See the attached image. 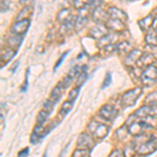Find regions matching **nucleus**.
Wrapping results in <instances>:
<instances>
[{"mask_svg": "<svg viewBox=\"0 0 157 157\" xmlns=\"http://www.w3.org/2000/svg\"><path fill=\"white\" fill-rule=\"evenodd\" d=\"M87 78H88V73L86 72L85 70H83V71L81 72L80 75H78L77 85H78V86H81L82 84H84V83H85V81L87 80Z\"/></svg>", "mask_w": 157, "mask_h": 157, "instance_id": "31", "label": "nucleus"}, {"mask_svg": "<svg viewBox=\"0 0 157 157\" xmlns=\"http://www.w3.org/2000/svg\"><path fill=\"white\" fill-rule=\"evenodd\" d=\"M78 92H80V88L78 87H75V88H73V89H71V91L69 92V98H68V100L75 101V98H78Z\"/></svg>", "mask_w": 157, "mask_h": 157, "instance_id": "32", "label": "nucleus"}, {"mask_svg": "<svg viewBox=\"0 0 157 157\" xmlns=\"http://www.w3.org/2000/svg\"><path fill=\"white\" fill-rule=\"evenodd\" d=\"M89 132L92 134V136L97 139H103L108 135L109 127L105 124H102L100 121H91L89 125L87 126Z\"/></svg>", "mask_w": 157, "mask_h": 157, "instance_id": "3", "label": "nucleus"}, {"mask_svg": "<svg viewBox=\"0 0 157 157\" xmlns=\"http://www.w3.org/2000/svg\"><path fill=\"white\" fill-rule=\"evenodd\" d=\"M18 65H19V62H18V61H17V62L15 63V66H14V68H12V71H13V72L16 71V69H17V67H18Z\"/></svg>", "mask_w": 157, "mask_h": 157, "instance_id": "39", "label": "nucleus"}, {"mask_svg": "<svg viewBox=\"0 0 157 157\" xmlns=\"http://www.w3.org/2000/svg\"><path fill=\"white\" fill-rule=\"evenodd\" d=\"M16 50H13L12 49H7L6 52V54L4 55H2V57H1V60H2V63L4 62V65H6V63L7 62H10L13 58H14V56L16 55Z\"/></svg>", "mask_w": 157, "mask_h": 157, "instance_id": "26", "label": "nucleus"}, {"mask_svg": "<svg viewBox=\"0 0 157 157\" xmlns=\"http://www.w3.org/2000/svg\"><path fill=\"white\" fill-rule=\"evenodd\" d=\"M145 41L147 44L151 46H157V29H149L145 37Z\"/></svg>", "mask_w": 157, "mask_h": 157, "instance_id": "18", "label": "nucleus"}, {"mask_svg": "<svg viewBox=\"0 0 157 157\" xmlns=\"http://www.w3.org/2000/svg\"><path fill=\"white\" fill-rule=\"evenodd\" d=\"M29 10H30L29 6H26L25 7H23V9L20 11L18 17H17V19H18V20H20V19H27L26 14H29Z\"/></svg>", "mask_w": 157, "mask_h": 157, "instance_id": "30", "label": "nucleus"}, {"mask_svg": "<svg viewBox=\"0 0 157 157\" xmlns=\"http://www.w3.org/2000/svg\"><path fill=\"white\" fill-rule=\"evenodd\" d=\"M108 17H109L108 12L103 10L101 6H98L92 13V19H93V21H95L97 23H103V22L106 23L108 20Z\"/></svg>", "mask_w": 157, "mask_h": 157, "instance_id": "11", "label": "nucleus"}, {"mask_svg": "<svg viewBox=\"0 0 157 157\" xmlns=\"http://www.w3.org/2000/svg\"><path fill=\"white\" fill-rule=\"evenodd\" d=\"M108 14H109V17H110V18L120 19V20H123V21H126V20L128 19L127 14H126L124 11L120 10L118 7H115V6L109 7Z\"/></svg>", "mask_w": 157, "mask_h": 157, "instance_id": "14", "label": "nucleus"}, {"mask_svg": "<svg viewBox=\"0 0 157 157\" xmlns=\"http://www.w3.org/2000/svg\"><path fill=\"white\" fill-rule=\"evenodd\" d=\"M155 61H156V58L152 54H143L140 56V58H139V60L137 61L136 64H137V66L139 68L147 67L151 64H154Z\"/></svg>", "mask_w": 157, "mask_h": 157, "instance_id": "13", "label": "nucleus"}, {"mask_svg": "<svg viewBox=\"0 0 157 157\" xmlns=\"http://www.w3.org/2000/svg\"><path fill=\"white\" fill-rule=\"evenodd\" d=\"M10 6H11V0H3L1 3V12H6L10 9Z\"/></svg>", "mask_w": 157, "mask_h": 157, "instance_id": "34", "label": "nucleus"}, {"mask_svg": "<svg viewBox=\"0 0 157 157\" xmlns=\"http://www.w3.org/2000/svg\"><path fill=\"white\" fill-rule=\"evenodd\" d=\"M27 85H29V69L26 70V73H25V82H24V85L21 87V90H22V91H25V90H26Z\"/></svg>", "mask_w": 157, "mask_h": 157, "instance_id": "36", "label": "nucleus"}, {"mask_svg": "<svg viewBox=\"0 0 157 157\" xmlns=\"http://www.w3.org/2000/svg\"><path fill=\"white\" fill-rule=\"evenodd\" d=\"M90 154V149H82V148H78L77 150L72 153V156L77 157V156H88Z\"/></svg>", "mask_w": 157, "mask_h": 157, "instance_id": "29", "label": "nucleus"}, {"mask_svg": "<svg viewBox=\"0 0 157 157\" xmlns=\"http://www.w3.org/2000/svg\"><path fill=\"white\" fill-rule=\"evenodd\" d=\"M143 93V89L140 87H136L133 88L131 90H128L127 92H125L121 95V105L124 108H128V107H132L135 105V103L137 102V100L139 97Z\"/></svg>", "mask_w": 157, "mask_h": 157, "instance_id": "2", "label": "nucleus"}, {"mask_svg": "<svg viewBox=\"0 0 157 157\" xmlns=\"http://www.w3.org/2000/svg\"><path fill=\"white\" fill-rule=\"evenodd\" d=\"M106 25L110 30H113V32H123L126 29L125 25V21L120 19H114V18H110L107 20L106 22Z\"/></svg>", "mask_w": 157, "mask_h": 157, "instance_id": "10", "label": "nucleus"}, {"mask_svg": "<svg viewBox=\"0 0 157 157\" xmlns=\"http://www.w3.org/2000/svg\"><path fill=\"white\" fill-rule=\"evenodd\" d=\"M29 148H25L23 151L19 152L18 155H19V156H26L27 154H29Z\"/></svg>", "mask_w": 157, "mask_h": 157, "instance_id": "38", "label": "nucleus"}, {"mask_svg": "<svg viewBox=\"0 0 157 157\" xmlns=\"http://www.w3.org/2000/svg\"><path fill=\"white\" fill-rule=\"evenodd\" d=\"M92 1L93 0H73V6H75V9L82 11L88 6H90L92 3Z\"/></svg>", "mask_w": 157, "mask_h": 157, "instance_id": "22", "label": "nucleus"}, {"mask_svg": "<svg viewBox=\"0 0 157 157\" xmlns=\"http://www.w3.org/2000/svg\"><path fill=\"white\" fill-rule=\"evenodd\" d=\"M49 113L47 110H45V109H43L39 112V114L37 116V125H43V124L45 123V121L47 120V117H48Z\"/></svg>", "mask_w": 157, "mask_h": 157, "instance_id": "25", "label": "nucleus"}, {"mask_svg": "<svg viewBox=\"0 0 157 157\" xmlns=\"http://www.w3.org/2000/svg\"><path fill=\"white\" fill-rule=\"evenodd\" d=\"M157 149V140L154 136H150L149 139H147L144 144L137 147V154L139 155H150L153 152H155Z\"/></svg>", "mask_w": 157, "mask_h": 157, "instance_id": "5", "label": "nucleus"}, {"mask_svg": "<svg viewBox=\"0 0 157 157\" xmlns=\"http://www.w3.org/2000/svg\"><path fill=\"white\" fill-rule=\"evenodd\" d=\"M72 105H73V101L68 100V101H66V102H64L63 103L62 108H61V112H63L64 114H66V113H68L72 109Z\"/></svg>", "mask_w": 157, "mask_h": 157, "instance_id": "28", "label": "nucleus"}, {"mask_svg": "<svg viewBox=\"0 0 157 157\" xmlns=\"http://www.w3.org/2000/svg\"><path fill=\"white\" fill-rule=\"evenodd\" d=\"M68 52H68V50H67V52H64V54H63L62 56H61V58H60V59H59V60H58L57 64H56V66H55V68H54V69H55V70H57V69H58V68H59V67H60L61 63H62V62H63V61H64V59H65V58H66V55L68 54Z\"/></svg>", "mask_w": 157, "mask_h": 157, "instance_id": "35", "label": "nucleus"}, {"mask_svg": "<svg viewBox=\"0 0 157 157\" xmlns=\"http://www.w3.org/2000/svg\"><path fill=\"white\" fill-rule=\"evenodd\" d=\"M114 38H116L115 34H110V35L107 34L106 36L101 38L100 40H98V42H97L98 47H105V46H107V45L112 44L113 41H114Z\"/></svg>", "mask_w": 157, "mask_h": 157, "instance_id": "20", "label": "nucleus"}, {"mask_svg": "<svg viewBox=\"0 0 157 157\" xmlns=\"http://www.w3.org/2000/svg\"><path fill=\"white\" fill-rule=\"evenodd\" d=\"M141 83L145 86H152L157 81V67L154 64L145 67L140 75Z\"/></svg>", "mask_w": 157, "mask_h": 157, "instance_id": "4", "label": "nucleus"}, {"mask_svg": "<svg viewBox=\"0 0 157 157\" xmlns=\"http://www.w3.org/2000/svg\"><path fill=\"white\" fill-rule=\"evenodd\" d=\"M153 22H154L153 15H149V16H147L145 18L139 20L138 26L140 27V29L143 30V32H146V30L150 29V27L153 25Z\"/></svg>", "mask_w": 157, "mask_h": 157, "instance_id": "17", "label": "nucleus"}, {"mask_svg": "<svg viewBox=\"0 0 157 157\" xmlns=\"http://www.w3.org/2000/svg\"><path fill=\"white\" fill-rule=\"evenodd\" d=\"M86 21H87V16H83V15H80L75 21V30H80L84 27V25L86 24Z\"/></svg>", "mask_w": 157, "mask_h": 157, "instance_id": "23", "label": "nucleus"}, {"mask_svg": "<svg viewBox=\"0 0 157 157\" xmlns=\"http://www.w3.org/2000/svg\"><path fill=\"white\" fill-rule=\"evenodd\" d=\"M21 42H22V38L20 35H14V36L10 37L9 39H7V44H9L10 47H12V48L17 49L20 46Z\"/></svg>", "mask_w": 157, "mask_h": 157, "instance_id": "21", "label": "nucleus"}, {"mask_svg": "<svg viewBox=\"0 0 157 157\" xmlns=\"http://www.w3.org/2000/svg\"><path fill=\"white\" fill-rule=\"evenodd\" d=\"M64 85L62 84V82L59 83L56 87L54 88V90L52 91V93H50V100L54 101L55 103H57L58 101L60 100L61 95L63 94V92H64Z\"/></svg>", "mask_w": 157, "mask_h": 157, "instance_id": "19", "label": "nucleus"}, {"mask_svg": "<svg viewBox=\"0 0 157 157\" xmlns=\"http://www.w3.org/2000/svg\"><path fill=\"white\" fill-rule=\"evenodd\" d=\"M148 117V116H147ZM147 117H143L139 121H134L129 123L127 121L126 126H128V133L133 136H140L146 132L148 129H151L154 125H151L147 121Z\"/></svg>", "mask_w": 157, "mask_h": 157, "instance_id": "1", "label": "nucleus"}, {"mask_svg": "<svg viewBox=\"0 0 157 157\" xmlns=\"http://www.w3.org/2000/svg\"><path fill=\"white\" fill-rule=\"evenodd\" d=\"M145 103H146V105L152 106V107H157V91L150 93V94L147 97Z\"/></svg>", "mask_w": 157, "mask_h": 157, "instance_id": "24", "label": "nucleus"}, {"mask_svg": "<svg viewBox=\"0 0 157 157\" xmlns=\"http://www.w3.org/2000/svg\"><path fill=\"white\" fill-rule=\"evenodd\" d=\"M109 29L107 27V25L103 24V23H98L97 25H94L93 27H91L90 30L88 32V36L91 39L94 40H100L101 38H103L104 36L108 34Z\"/></svg>", "mask_w": 157, "mask_h": 157, "instance_id": "6", "label": "nucleus"}, {"mask_svg": "<svg viewBox=\"0 0 157 157\" xmlns=\"http://www.w3.org/2000/svg\"><path fill=\"white\" fill-rule=\"evenodd\" d=\"M111 81H112V78H111V73H110V72H108L107 75H106L105 78H104V82H103L102 88L108 87V86L111 84Z\"/></svg>", "mask_w": 157, "mask_h": 157, "instance_id": "33", "label": "nucleus"}, {"mask_svg": "<svg viewBox=\"0 0 157 157\" xmlns=\"http://www.w3.org/2000/svg\"><path fill=\"white\" fill-rule=\"evenodd\" d=\"M141 55H143V52H141L140 50H138V49L131 50V52L128 54L127 57H126L125 64L127 65V66L133 67L134 65H135L136 63H137V61L139 60V58H140Z\"/></svg>", "mask_w": 157, "mask_h": 157, "instance_id": "12", "label": "nucleus"}, {"mask_svg": "<svg viewBox=\"0 0 157 157\" xmlns=\"http://www.w3.org/2000/svg\"><path fill=\"white\" fill-rule=\"evenodd\" d=\"M71 20H73V17H72L71 11H70L69 9L61 10L57 16V21L62 24L68 23V22H70Z\"/></svg>", "mask_w": 157, "mask_h": 157, "instance_id": "15", "label": "nucleus"}, {"mask_svg": "<svg viewBox=\"0 0 157 157\" xmlns=\"http://www.w3.org/2000/svg\"><path fill=\"white\" fill-rule=\"evenodd\" d=\"M94 146V140L87 133H82L78 138V148L82 149H91Z\"/></svg>", "mask_w": 157, "mask_h": 157, "instance_id": "9", "label": "nucleus"}, {"mask_svg": "<svg viewBox=\"0 0 157 157\" xmlns=\"http://www.w3.org/2000/svg\"><path fill=\"white\" fill-rule=\"evenodd\" d=\"M128 1H135V0H128Z\"/></svg>", "mask_w": 157, "mask_h": 157, "instance_id": "40", "label": "nucleus"}, {"mask_svg": "<svg viewBox=\"0 0 157 157\" xmlns=\"http://www.w3.org/2000/svg\"><path fill=\"white\" fill-rule=\"evenodd\" d=\"M100 115L102 116L103 118H105L106 121H112L115 120V117L117 116V110L112 107L110 105H104L102 108L100 109Z\"/></svg>", "mask_w": 157, "mask_h": 157, "instance_id": "8", "label": "nucleus"}, {"mask_svg": "<svg viewBox=\"0 0 157 157\" xmlns=\"http://www.w3.org/2000/svg\"><path fill=\"white\" fill-rule=\"evenodd\" d=\"M110 156L111 157H113V156H117V157H120V156H124V152L121 151V150H114L113 152H111V154H110Z\"/></svg>", "mask_w": 157, "mask_h": 157, "instance_id": "37", "label": "nucleus"}, {"mask_svg": "<svg viewBox=\"0 0 157 157\" xmlns=\"http://www.w3.org/2000/svg\"><path fill=\"white\" fill-rule=\"evenodd\" d=\"M30 25V20L27 19H21L18 20L17 22H15L12 26V33H14L15 35H24L27 32Z\"/></svg>", "mask_w": 157, "mask_h": 157, "instance_id": "7", "label": "nucleus"}, {"mask_svg": "<svg viewBox=\"0 0 157 157\" xmlns=\"http://www.w3.org/2000/svg\"><path fill=\"white\" fill-rule=\"evenodd\" d=\"M116 49L120 52H121V54L127 52H129V49H130V44H129V42L127 41H123L121 43H120V44L116 45Z\"/></svg>", "mask_w": 157, "mask_h": 157, "instance_id": "27", "label": "nucleus"}, {"mask_svg": "<svg viewBox=\"0 0 157 157\" xmlns=\"http://www.w3.org/2000/svg\"><path fill=\"white\" fill-rule=\"evenodd\" d=\"M153 113H154V107L146 105V106L140 107L138 110H136L135 112H134V116H135V117L143 118V117H147V116L153 115Z\"/></svg>", "mask_w": 157, "mask_h": 157, "instance_id": "16", "label": "nucleus"}]
</instances>
